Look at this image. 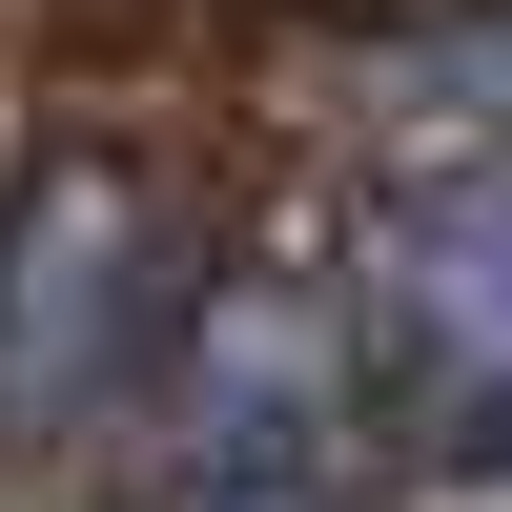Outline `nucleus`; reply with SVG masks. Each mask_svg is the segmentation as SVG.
I'll return each instance as SVG.
<instances>
[{"label":"nucleus","instance_id":"1","mask_svg":"<svg viewBox=\"0 0 512 512\" xmlns=\"http://www.w3.org/2000/svg\"><path fill=\"white\" fill-rule=\"evenodd\" d=\"M328 349H349V410H390L410 451H512V144L369 205Z\"/></svg>","mask_w":512,"mask_h":512},{"label":"nucleus","instance_id":"2","mask_svg":"<svg viewBox=\"0 0 512 512\" xmlns=\"http://www.w3.org/2000/svg\"><path fill=\"white\" fill-rule=\"evenodd\" d=\"M164 349H185V267H164V226H144V205H41L21 267H0V410L103 431Z\"/></svg>","mask_w":512,"mask_h":512},{"label":"nucleus","instance_id":"3","mask_svg":"<svg viewBox=\"0 0 512 512\" xmlns=\"http://www.w3.org/2000/svg\"><path fill=\"white\" fill-rule=\"evenodd\" d=\"M205 472H328L349 451V349H328V287H226L185 308V369H164Z\"/></svg>","mask_w":512,"mask_h":512}]
</instances>
